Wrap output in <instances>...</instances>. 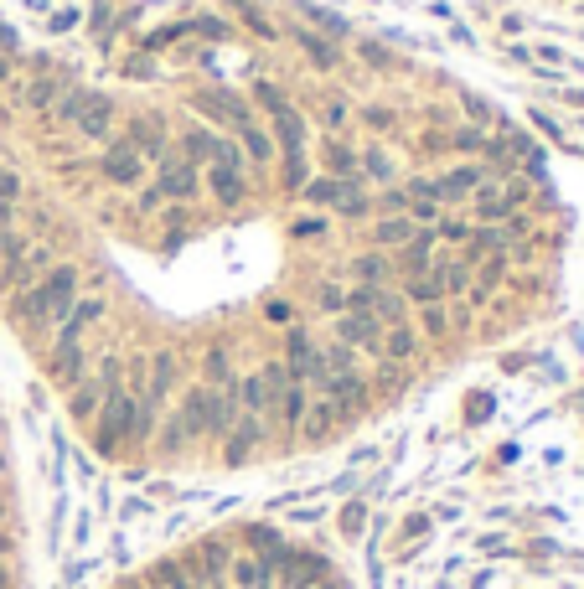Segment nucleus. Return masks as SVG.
I'll list each match as a JSON object with an SVG mask.
<instances>
[{
  "label": "nucleus",
  "instance_id": "2",
  "mask_svg": "<svg viewBox=\"0 0 584 589\" xmlns=\"http://www.w3.org/2000/svg\"><path fill=\"white\" fill-rule=\"evenodd\" d=\"M135 419H140V393L130 388H109L104 409H99V455H119V445L135 440Z\"/></svg>",
  "mask_w": 584,
  "mask_h": 589
},
{
  "label": "nucleus",
  "instance_id": "3",
  "mask_svg": "<svg viewBox=\"0 0 584 589\" xmlns=\"http://www.w3.org/2000/svg\"><path fill=\"white\" fill-rule=\"evenodd\" d=\"M109 388H119V362H114V357H109V362L94 372V378H83V383L73 388V403H68V409H73V419H78V424L99 419V409H104Z\"/></svg>",
  "mask_w": 584,
  "mask_h": 589
},
{
  "label": "nucleus",
  "instance_id": "47",
  "mask_svg": "<svg viewBox=\"0 0 584 589\" xmlns=\"http://www.w3.org/2000/svg\"><path fill=\"white\" fill-rule=\"evenodd\" d=\"M233 6H238L243 26H249V31H254V37H274V26H269V21H264V16H259L254 6H243V0H233Z\"/></svg>",
  "mask_w": 584,
  "mask_h": 589
},
{
  "label": "nucleus",
  "instance_id": "15",
  "mask_svg": "<svg viewBox=\"0 0 584 589\" xmlns=\"http://www.w3.org/2000/svg\"><path fill=\"white\" fill-rule=\"evenodd\" d=\"M481 181H486V171H481V166H455V171H445V176L435 181V192H440V207H445V202H466V197L476 192Z\"/></svg>",
  "mask_w": 584,
  "mask_h": 589
},
{
  "label": "nucleus",
  "instance_id": "50",
  "mask_svg": "<svg viewBox=\"0 0 584 589\" xmlns=\"http://www.w3.org/2000/svg\"><path fill=\"white\" fill-rule=\"evenodd\" d=\"M404 192H409V202H440V192H435V181H429V176H414Z\"/></svg>",
  "mask_w": 584,
  "mask_h": 589
},
{
  "label": "nucleus",
  "instance_id": "61",
  "mask_svg": "<svg viewBox=\"0 0 584 589\" xmlns=\"http://www.w3.org/2000/svg\"><path fill=\"white\" fill-rule=\"evenodd\" d=\"M0 553H6V533H0Z\"/></svg>",
  "mask_w": 584,
  "mask_h": 589
},
{
  "label": "nucleus",
  "instance_id": "40",
  "mask_svg": "<svg viewBox=\"0 0 584 589\" xmlns=\"http://www.w3.org/2000/svg\"><path fill=\"white\" fill-rule=\"evenodd\" d=\"M295 42H300L305 52H311L316 68H331V62H336V47H331V42H321L316 31H295Z\"/></svg>",
  "mask_w": 584,
  "mask_h": 589
},
{
  "label": "nucleus",
  "instance_id": "54",
  "mask_svg": "<svg viewBox=\"0 0 584 589\" xmlns=\"http://www.w3.org/2000/svg\"><path fill=\"white\" fill-rule=\"evenodd\" d=\"M362 124H367V130H393V114H388V109H367Z\"/></svg>",
  "mask_w": 584,
  "mask_h": 589
},
{
  "label": "nucleus",
  "instance_id": "7",
  "mask_svg": "<svg viewBox=\"0 0 584 589\" xmlns=\"http://www.w3.org/2000/svg\"><path fill=\"white\" fill-rule=\"evenodd\" d=\"M104 295H88V300H78L73 310H68V316L63 321H57V336H52V347H73V341H83V331L88 326H99L104 321Z\"/></svg>",
  "mask_w": 584,
  "mask_h": 589
},
{
  "label": "nucleus",
  "instance_id": "60",
  "mask_svg": "<svg viewBox=\"0 0 584 589\" xmlns=\"http://www.w3.org/2000/svg\"><path fill=\"white\" fill-rule=\"evenodd\" d=\"M0 589H6V564H0Z\"/></svg>",
  "mask_w": 584,
  "mask_h": 589
},
{
  "label": "nucleus",
  "instance_id": "32",
  "mask_svg": "<svg viewBox=\"0 0 584 589\" xmlns=\"http://www.w3.org/2000/svg\"><path fill=\"white\" fill-rule=\"evenodd\" d=\"M280 181L290 186V192H300V186L311 181V161H305V145H300V150H285V155H280Z\"/></svg>",
  "mask_w": 584,
  "mask_h": 589
},
{
  "label": "nucleus",
  "instance_id": "18",
  "mask_svg": "<svg viewBox=\"0 0 584 589\" xmlns=\"http://www.w3.org/2000/svg\"><path fill=\"white\" fill-rule=\"evenodd\" d=\"M233 424H238V398L212 388V398H207V440H228Z\"/></svg>",
  "mask_w": 584,
  "mask_h": 589
},
{
  "label": "nucleus",
  "instance_id": "59",
  "mask_svg": "<svg viewBox=\"0 0 584 589\" xmlns=\"http://www.w3.org/2000/svg\"><path fill=\"white\" fill-rule=\"evenodd\" d=\"M11 78V57H0V83H6Z\"/></svg>",
  "mask_w": 584,
  "mask_h": 589
},
{
  "label": "nucleus",
  "instance_id": "45",
  "mask_svg": "<svg viewBox=\"0 0 584 589\" xmlns=\"http://www.w3.org/2000/svg\"><path fill=\"white\" fill-rule=\"evenodd\" d=\"M378 212H383V217H404V212H409V192H398V186H388V192L378 197Z\"/></svg>",
  "mask_w": 584,
  "mask_h": 589
},
{
  "label": "nucleus",
  "instance_id": "17",
  "mask_svg": "<svg viewBox=\"0 0 584 589\" xmlns=\"http://www.w3.org/2000/svg\"><path fill=\"white\" fill-rule=\"evenodd\" d=\"M305 409H311V388H305L300 378H290L285 383V393H280V403H274V419H280L290 434L300 429V419H305Z\"/></svg>",
  "mask_w": 584,
  "mask_h": 589
},
{
  "label": "nucleus",
  "instance_id": "23",
  "mask_svg": "<svg viewBox=\"0 0 584 589\" xmlns=\"http://www.w3.org/2000/svg\"><path fill=\"white\" fill-rule=\"evenodd\" d=\"M207 192H212V202H223V207L243 202V171H233V166H212V171H207Z\"/></svg>",
  "mask_w": 584,
  "mask_h": 589
},
{
  "label": "nucleus",
  "instance_id": "28",
  "mask_svg": "<svg viewBox=\"0 0 584 589\" xmlns=\"http://www.w3.org/2000/svg\"><path fill=\"white\" fill-rule=\"evenodd\" d=\"M352 362H357V352L347 347V341H331V347L321 352V372H326V388H331V378H347V372H357Z\"/></svg>",
  "mask_w": 584,
  "mask_h": 589
},
{
  "label": "nucleus",
  "instance_id": "16",
  "mask_svg": "<svg viewBox=\"0 0 584 589\" xmlns=\"http://www.w3.org/2000/svg\"><path fill=\"white\" fill-rule=\"evenodd\" d=\"M352 192H357V181H336V176H311L300 186V197L316 202V207H342Z\"/></svg>",
  "mask_w": 584,
  "mask_h": 589
},
{
  "label": "nucleus",
  "instance_id": "55",
  "mask_svg": "<svg viewBox=\"0 0 584 589\" xmlns=\"http://www.w3.org/2000/svg\"><path fill=\"white\" fill-rule=\"evenodd\" d=\"M321 233H326L321 217H300V223H295V238H321Z\"/></svg>",
  "mask_w": 584,
  "mask_h": 589
},
{
  "label": "nucleus",
  "instance_id": "1",
  "mask_svg": "<svg viewBox=\"0 0 584 589\" xmlns=\"http://www.w3.org/2000/svg\"><path fill=\"white\" fill-rule=\"evenodd\" d=\"M73 305H78V269L52 264L32 290L11 295V321L16 326H57Z\"/></svg>",
  "mask_w": 584,
  "mask_h": 589
},
{
  "label": "nucleus",
  "instance_id": "35",
  "mask_svg": "<svg viewBox=\"0 0 584 589\" xmlns=\"http://www.w3.org/2000/svg\"><path fill=\"white\" fill-rule=\"evenodd\" d=\"M150 584H156V589H202L187 569H181L176 564V558H166V564H156V574H150Z\"/></svg>",
  "mask_w": 584,
  "mask_h": 589
},
{
  "label": "nucleus",
  "instance_id": "43",
  "mask_svg": "<svg viewBox=\"0 0 584 589\" xmlns=\"http://www.w3.org/2000/svg\"><path fill=\"white\" fill-rule=\"evenodd\" d=\"M419 326H424V336H445L450 331V310L435 300V305H419Z\"/></svg>",
  "mask_w": 584,
  "mask_h": 589
},
{
  "label": "nucleus",
  "instance_id": "26",
  "mask_svg": "<svg viewBox=\"0 0 584 589\" xmlns=\"http://www.w3.org/2000/svg\"><path fill=\"white\" fill-rule=\"evenodd\" d=\"M404 300H409V305H435V300H445L440 274H435V269H429V274H404Z\"/></svg>",
  "mask_w": 584,
  "mask_h": 589
},
{
  "label": "nucleus",
  "instance_id": "10",
  "mask_svg": "<svg viewBox=\"0 0 584 589\" xmlns=\"http://www.w3.org/2000/svg\"><path fill=\"white\" fill-rule=\"evenodd\" d=\"M233 130H238V145H243V161H254V171H264V166L274 161V135L264 130L254 114H243Z\"/></svg>",
  "mask_w": 584,
  "mask_h": 589
},
{
  "label": "nucleus",
  "instance_id": "20",
  "mask_svg": "<svg viewBox=\"0 0 584 589\" xmlns=\"http://www.w3.org/2000/svg\"><path fill=\"white\" fill-rule=\"evenodd\" d=\"M336 429V403L321 393H311V409H305V419H300V434H305V440H311V445H321L326 440V434Z\"/></svg>",
  "mask_w": 584,
  "mask_h": 589
},
{
  "label": "nucleus",
  "instance_id": "33",
  "mask_svg": "<svg viewBox=\"0 0 584 589\" xmlns=\"http://www.w3.org/2000/svg\"><path fill=\"white\" fill-rule=\"evenodd\" d=\"M269 119H274V130H280L285 150H300V145H305V119H300V114H295L290 104H285V109H274Z\"/></svg>",
  "mask_w": 584,
  "mask_h": 589
},
{
  "label": "nucleus",
  "instance_id": "11",
  "mask_svg": "<svg viewBox=\"0 0 584 589\" xmlns=\"http://www.w3.org/2000/svg\"><path fill=\"white\" fill-rule=\"evenodd\" d=\"M280 584L285 589H316V584H326V558H316V553H285V564H280Z\"/></svg>",
  "mask_w": 584,
  "mask_h": 589
},
{
  "label": "nucleus",
  "instance_id": "52",
  "mask_svg": "<svg viewBox=\"0 0 584 589\" xmlns=\"http://www.w3.org/2000/svg\"><path fill=\"white\" fill-rule=\"evenodd\" d=\"M254 93H259V104L274 114V109H285V93L280 88H274V83H254Z\"/></svg>",
  "mask_w": 584,
  "mask_h": 589
},
{
  "label": "nucleus",
  "instance_id": "34",
  "mask_svg": "<svg viewBox=\"0 0 584 589\" xmlns=\"http://www.w3.org/2000/svg\"><path fill=\"white\" fill-rule=\"evenodd\" d=\"M326 166H331V176L336 181H357V155L331 135V145H326Z\"/></svg>",
  "mask_w": 584,
  "mask_h": 589
},
{
  "label": "nucleus",
  "instance_id": "24",
  "mask_svg": "<svg viewBox=\"0 0 584 589\" xmlns=\"http://www.w3.org/2000/svg\"><path fill=\"white\" fill-rule=\"evenodd\" d=\"M352 274L362 279V285H388V279H393V259L383 254V248H367V254L352 259Z\"/></svg>",
  "mask_w": 584,
  "mask_h": 589
},
{
  "label": "nucleus",
  "instance_id": "30",
  "mask_svg": "<svg viewBox=\"0 0 584 589\" xmlns=\"http://www.w3.org/2000/svg\"><path fill=\"white\" fill-rule=\"evenodd\" d=\"M404 310H409L404 290H388V285H378V290H373V316H378L383 326H393V321H404Z\"/></svg>",
  "mask_w": 584,
  "mask_h": 589
},
{
  "label": "nucleus",
  "instance_id": "13",
  "mask_svg": "<svg viewBox=\"0 0 584 589\" xmlns=\"http://www.w3.org/2000/svg\"><path fill=\"white\" fill-rule=\"evenodd\" d=\"M326 398L336 403V419H352V414L367 409V383L357 378V372H347V378H331Z\"/></svg>",
  "mask_w": 584,
  "mask_h": 589
},
{
  "label": "nucleus",
  "instance_id": "56",
  "mask_svg": "<svg viewBox=\"0 0 584 589\" xmlns=\"http://www.w3.org/2000/svg\"><path fill=\"white\" fill-rule=\"evenodd\" d=\"M326 124H331V135L342 130V124H347V104H331V109H326Z\"/></svg>",
  "mask_w": 584,
  "mask_h": 589
},
{
  "label": "nucleus",
  "instance_id": "42",
  "mask_svg": "<svg viewBox=\"0 0 584 589\" xmlns=\"http://www.w3.org/2000/svg\"><path fill=\"white\" fill-rule=\"evenodd\" d=\"M471 233H476L471 217H445V223H435V238L440 243H471Z\"/></svg>",
  "mask_w": 584,
  "mask_h": 589
},
{
  "label": "nucleus",
  "instance_id": "4",
  "mask_svg": "<svg viewBox=\"0 0 584 589\" xmlns=\"http://www.w3.org/2000/svg\"><path fill=\"white\" fill-rule=\"evenodd\" d=\"M336 341H347L352 352H383V321L373 316V310H342L336 316Z\"/></svg>",
  "mask_w": 584,
  "mask_h": 589
},
{
  "label": "nucleus",
  "instance_id": "9",
  "mask_svg": "<svg viewBox=\"0 0 584 589\" xmlns=\"http://www.w3.org/2000/svg\"><path fill=\"white\" fill-rule=\"evenodd\" d=\"M197 186H202L197 166L166 150V161H161V197H171V202H187V197H197Z\"/></svg>",
  "mask_w": 584,
  "mask_h": 589
},
{
  "label": "nucleus",
  "instance_id": "12",
  "mask_svg": "<svg viewBox=\"0 0 584 589\" xmlns=\"http://www.w3.org/2000/svg\"><path fill=\"white\" fill-rule=\"evenodd\" d=\"M83 367H88L83 341H73V347H52V357H47V378H52L57 388H78V383H83Z\"/></svg>",
  "mask_w": 584,
  "mask_h": 589
},
{
  "label": "nucleus",
  "instance_id": "41",
  "mask_svg": "<svg viewBox=\"0 0 584 589\" xmlns=\"http://www.w3.org/2000/svg\"><path fill=\"white\" fill-rule=\"evenodd\" d=\"M435 274H440L445 295H460V290H471V264H460V259H455V264H440Z\"/></svg>",
  "mask_w": 584,
  "mask_h": 589
},
{
  "label": "nucleus",
  "instance_id": "25",
  "mask_svg": "<svg viewBox=\"0 0 584 589\" xmlns=\"http://www.w3.org/2000/svg\"><path fill=\"white\" fill-rule=\"evenodd\" d=\"M68 93V78H57V73H47V78H32V88H26V109H37V114H47L57 99Z\"/></svg>",
  "mask_w": 584,
  "mask_h": 589
},
{
  "label": "nucleus",
  "instance_id": "48",
  "mask_svg": "<svg viewBox=\"0 0 584 589\" xmlns=\"http://www.w3.org/2000/svg\"><path fill=\"white\" fill-rule=\"evenodd\" d=\"M249 543H254L259 553H285V548H280V533H274V527H249Z\"/></svg>",
  "mask_w": 584,
  "mask_h": 589
},
{
  "label": "nucleus",
  "instance_id": "31",
  "mask_svg": "<svg viewBox=\"0 0 584 589\" xmlns=\"http://www.w3.org/2000/svg\"><path fill=\"white\" fill-rule=\"evenodd\" d=\"M130 145L145 155V161H166V140H161V130H156V119H150V124H135V130H130Z\"/></svg>",
  "mask_w": 584,
  "mask_h": 589
},
{
  "label": "nucleus",
  "instance_id": "53",
  "mask_svg": "<svg viewBox=\"0 0 584 589\" xmlns=\"http://www.w3.org/2000/svg\"><path fill=\"white\" fill-rule=\"evenodd\" d=\"M367 212H373V202H367L362 192H352V197L342 202V217H367Z\"/></svg>",
  "mask_w": 584,
  "mask_h": 589
},
{
  "label": "nucleus",
  "instance_id": "37",
  "mask_svg": "<svg viewBox=\"0 0 584 589\" xmlns=\"http://www.w3.org/2000/svg\"><path fill=\"white\" fill-rule=\"evenodd\" d=\"M207 388H218V393H233L238 383H233V367H228V357L223 352H207Z\"/></svg>",
  "mask_w": 584,
  "mask_h": 589
},
{
  "label": "nucleus",
  "instance_id": "8",
  "mask_svg": "<svg viewBox=\"0 0 584 589\" xmlns=\"http://www.w3.org/2000/svg\"><path fill=\"white\" fill-rule=\"evenodd\" d=\"M259 445H264V419L259 414H238V424L228 429V440H223V460L228 465H243Z\"/></svg>",
  "mask_w": 584,
  "mask_h": 589
},
{
  "label": "nucleus",
  "instance_id": "36",
  "mask_svg": "<svg viewBox=\"0 0 584 589\" xmlns=\"http://www.w3.org/2000/svg\"><path fill=\"white\" fill-rule=\"evenodd\" d=\"M212 166H233V171H243L249 161H243V145L233 140V135H212Z\"/></svg>",
  "mask_w": 584,
  "mask_h": 589
},
{
  "label": "nucleus",
  "instance_id": "58",
  "mask_svg": "<svg viewBox=\"0 0 584 589\" xmlns=\"http://www.w3.org/2000/svg\"><path fill=\"white\" fill-rule=\"evenodd\" d=\"M455 326H471V310H466V305H455V310H450V331H455Z\"/></svg>",
  "mask_w": 584,
  "mask_h": 589
},
{
  "label": "nucleus",
  "instance_id": "38",
  "mask_svg": "<svg viewBox=\"0 0 584 589\" xmlns=\"http://www.w3.org/2000/svg\"><path fill=\"white\" fill-rule=\"evenodd\" d=\"M181 161H212V130H187L181 135Z\"/></svg>",
  "mask_w": 584,
  "mask_h": 589
},
{
  "label": "nucleus",
  "instance_id": "27",
  "mask_svg": "<svg viewBox=\"0 0 584 589\" xmlns=\"http://www.w3.org/2000/svg\"><path fill=\"white\" fill-rule=\"evenodd\" d=\"M78 130H83L88 140H104V135H109V99H104V93H88V104H83V114H78Z\"/></svg>",
  "mask_w": 584,
  "mask_h": 589
},
{
  "label": "nucleus",
  "instance_id": "14",
  "mask_svg": "<svg viewBox=\"0 0 584 589\" xmlns=\"http://www.w3.org/2000/svg\"><path fill=\"white\" fill-rule=\"evenodd\" d=\"M207 398H212V388H192L187 398H181V409H176L187 445H192V440H207Z\"/></svg>",
  "mask_w": 584,
  "mask_h": 589
},
{
  "label": "nucleus",
  "instance_id": "39",
  "mask_svg": "<svg viewBox=\"0 0 584 589\" xmlns=\"http://www.w3.org/2000/svg\"><path fill=\"white\" fill-rule=\"evenodd\" d=\"M83 104H88V93H78V88H73V93H63V99H57V104L47 109V119H52V124H78Z\"/></svg>",
  "mask_w": 584,
  "mask_h": 589
},
{
  "label": "nucleus",
  "instance_id": "19",
  "mask_svg": "<svg viewBox=\"0 0 584 589\" xmlns=\"http://www.w3.org/2000/svg\"><path fill=\"white\" fill-rule=\"evenodd\" d=\"M192 104H197L207 119H223V124H238L243 114H249V104H243L238 93H228V88H218V93H197Z\"/></svg>",
  "mask_w": 584,
  "mask_h": 589
},
{
  "label": "nucleus",
  "instance_id": "5",
  "mask_svg": "<svg viewBox=\"0 0 584 589\" xmlns=\"http://www.w3.org/2000/svg\"><path fill=\"white\" fill-rule=\"evenodd\" d=\"M99 171H104V181H114V186H140V181H145V155H140L130 140H114V145L104 150Z\"/></svg>",
  "mask_w": 584,
  "mask_h": 589
},
{
  "label": "nucleus",
  "instance_id": "22",
  "mask_svg": "<svg viewBox=\"0 0 584 589\" xmlns=\"http://www.w3.org/2000/svg\"><path fill=\"white\" fill-rule=\"evenodd\" d=\"M233 398H238V414H269V388H264V372H249V378H238V388H233Z\"/></svg>",
  "mask_w": 584,
  "mask_h": 589
},
{
  "label": "nucleus",
  "instance_id": "44",
  "mask_svg": "<svg viewBox=\"0 0 584 589\" xmlns=\"http://www.w3.org/2000/svg\"><path fill=\"white\" fill-rule=\"evenodd\" d=\"M357 171H362V176H373V181H393V161H388L383 150H367L362 161H357Z\"/></svg>",
  "mask_w": 584,
  "mask_h": 589
},
{
  "label": "nucleus",
  "instance_id": "49",
  "mask_svg": "<svg viewBox=\"0 0 584 589\" xmlns=\"http://www.w3.org/2000/svg\"><path fill=\"white\" fill-rule=\"evenodd\" d=\"M187 31H202V37H212V42H223L228 37V21H218V16H197Z\"/></svg>",
  "mask_w": 584,
  "mask_h": 589
},
{
  "label": "nucleus",
  "instance_id": "29",
  "mask_svg": "<svg viewBox=\"0 0 584 589\" xmlns=\"http://www.w3.org/2000/svg\"><path fill=\"white\" fill-rule=\"evenodd\" d=\"M419 233L414 217H378V248H404Z\"/></svg>",
  "mask_w": 584,
  "mask_h": 589
},
{
  "label": "nucleus",
  "instance_id": "46",
  "mask_svg": "<svg viewBox=\"0 0 584 589\" xmlns=\"http://www.w3.org/2000/svg\"><path fill=\"white\" fill-rule=\"evenodd\" d=\"M316 305L342 316V310H347V290H342V285H321V290H316Z\"/></svg>",
  "mask_w": 584,
  "mask_h": 589
},
{
  "label": "nucleus",
  "instance_id": "51",
  "mask_svg": "<svg viewBox=\"0 0 584 589\" xmlns=\"http://www.w3.org/2000/svg\"><path fill=\"white\" fill-rule=\"evenodd\" d=\"M362 522H367V507H362V502L342 507V533H347V538H357V533H362Z\"/></svg>",
  "mask_w": 584,
  "mask_h": 589
},
{
  "label": "nucleus",
  "instance_id": "6",
  "mask_svg": "<svg viewBox=\"0 0 584 589\" xmlns=\"http://www.w3.org/2000/svg\"><path fill=\"white\" fill-rule=\"evenodd\" d=\"M47 269H52V248L37 243V248H26L16 264H6V274H0V290H6V295H21V290H32Z\"/></svg>",
  "mask_w": 584,
  "mask_h": 589
},
{
  "label": "nucleus",
  "instance_id": "21",
  "mask_svg": "<svg viewBox=\"0 0 584 589\" xmlns=\"http://www.w3.org/2000/svg\"><path fill=\"white\" fill-rule=\"evenodd\" d=\"M414 352H419V331H414L409 321L383 326V357H388V362H409Z\"/></svg>",
  "mask_w": 584,
  "mask_h": 589
},
{
  "label": "nucleus",
  "instance_id": "57",
  "mask_svg": "<svg viewBox=\"0 0 584 589\" xmlns=\"http://www.w3.org/2000/svg\"><path fill=\"white\" fill-rule=\"evenodd\" d=\"M161 202H166V197H161V186H150V192L140 197V212H150V207H161Z\"/></svg>",
  "mask_w": 584,
  "mask_h": 589
}]
</instances>
